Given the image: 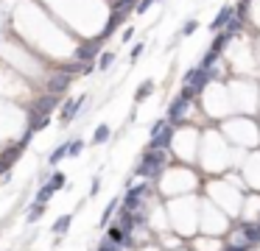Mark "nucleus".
Returning <instances> with one entry per match:
<instances>
[{"label": "nucleus", "mask_w": 260, "mask_h": 251, "mask_svg": "<svg viewBox=\"0 0 260 251\" xmlns=\"http://www.w3.org/2000/svg\"><path fill=\"white\" fill-rule=\"evenodd\" d=\"M235 17V6L232 3H226V6H221V11L215 14V20L210 22V31H224L226 25H230V20Z\"/></svg>", "instance_id": "f257e3e1"}, {"label": "nucleus", "mask_w": 260, "mask_h": 251, "mask_svg": "<svg viewBox=\"0 0 260 251\" xmlns=\"http://www.w3.org/2000/svg\"><path fill=\"white\" fill-rule=\"evenodd\" d=\"M87 100V95H79V98H73V100H68V103H64V109H62V123H70L73 120L76 115H79V109H81V103H84Z\"/></svg>", "instance_id": "f03ea898"}, {"label": "nucleus", "mask_w": 260, "mask_h": 251, "mask_svg": "<svg viewBox=\"0 0 260 251\" xmlns=\"http://www.w3.org/2000/svg\"><path fill=\"white\" fill-rule=\"evenodd\" d=\"M70 223H73V215H62L56 223H53V229H51V232L56 234V237H62V234L70 229Z\"/></svg>", "instance_id": "7ed1b4c3"}, {"label": "nucleus", "mask_w": 260, "mask_h": 251, "mask_svg": "<svg viewBox=\"0 0 260 251\" xmlns=\"http://www.w3.org/2000/svg\"><path fill=\"white\" fill-rule=\"evenodd\" d=\"M151 92H154V81H143L140 87H137V92H135V103H140V100L148 98Z\"/></svg>", "instance_id": "20e7f679"}, {"label": "nucleus", "mask_w": 260, "mask_h": 251, "mask_svg": "<svg viewBox=\"0 0 260 251\" xmlns=\"http://www.w3.org/2000/svg\"><path fill=\"white\" fill-rule=\"evenodd\" d=\"M112 61H115V53H112V50H104V53L101 56H98V70H109V67H112Z\"/></svg>", "instance_id": "39448f33"}, {"label": "nucleus", "mask_w": 260, "mask_h": 251, "mask_svg": "<svg viewBox=\"0 0 260 251\" xmlns=\"http://www.w3.org/2000/svg\"><path fill=\"white\" fill-rule=\"evenodd\" d=\"M109 137H112L109 126H98V128H95V137H92V142H95V145H101V142H107Z\"/></svg>", "instance_id": "423d86ee"}, {"label": "nucleus", "mask_w": 260, "mask_h": 251, "mask_svg": "<svg viewBox=\"0 0 260 251\" xmlns=\"http://www.w3.org/2000/svg\"><path fill=\"white\" fill-rule=\"evenodd\" d=\"M196 28H199V20H196V17H190V20H187V22H185V25H182V31H179V37H190V33H193V31H196Z\"/></svg>", "instance_id": "0eeeda50"}, {"label": "nucleus", "mask_w": 260, "mask_h": 251, "mask_svg": "<svg viewBox=\"0 0 260 251\" xmlns=\"http://www.w3.org/2000/svg\"><path fill=\"white\" fill-rule=\"evenodd\" d=\"M48 187H51L53 193H56L59 187H64V173H59V170L53 173V178H51V182H48Z\"/></svg>", "instance_id": "6e6552de"}, {"label": "nucleus", "mask_w": 260, "mask_h": 251, "mask_svg": "<svg viewBox=\"0 0 260 251\" xmlns=\"http://www.w3.org/2000/svg\"><path fill=\"white\" fill-rule=\"evenodd\" d=\"M62 156H68V145H59V148L53 151L51 156H48V162H51V165H56V162L62 159Z\"/></svg>", "instance_id": "1a4fd4ad"}, {"label": "nucleus", "mask_w": 260, "mask_h": 251, "mask_svg": "<svg viewBox=\"0 0 260 251\" xmlns=\"http://www.w3.org/2000/svg\"><path fill=\"white\" fill-rule=\"evenodd\" d=\"M81 148H84V142H81V139H73V142H68V156H79Z\"/></svg>", "instance_id": "9d476101"}, {"label": "nucleus", "mask_w": 260, "mask_h": 251, "mask_svg": "<svg viewBox=\"0 0 260 251\" xmlns=\"http://www.w3.org/2000/svg\"><path fill=\"white\" fill-rule=\"evenodd\" d=\"M157 3V0H137V6H135V14H146L151 6Z\"/></svg>", "instance_id": "9b49d317"}, {"label": "nucleus", "mask_w": 260, "mask_h": 251, "mask_svg": "<svg viewBox=\"0 0 260 251\" xmlns=\"http://www.w3.org/2000/svg\"><path fill=\"white\" fill-rule=\"evenodd\" d=\"M118 204H120V201H118V198H115V201H112V204H107V209H104V218H101V223H107V221H109V218H112V212H115V209H118Z\"/></svg>", "instance_id": "f8f14e48"}, {"label": "nucleus", "mask_w": 260, "mask_h": 251, "mask_svg": "<svg viewBox=\"0 0 260 251\" xmlns=\"http://www.w3.org/2000/svg\"><path fill=\"white\" fill-rule=\"evenodd\" d=\"M143 50H146V42H137V45H135V48H132V61H135V59H137V56H140V53H143Z\"/></svg>", "instance_id": "ddd939ff"}, {"label": "nucleus", "mask_w": 260, "mask_h": 251, "mask_svg": "<svg viewBox=\"0 0 260 251\" xmlns=\"http://www.w3.org/2000/svg\"><path fill=\"white\" fill-rule=\"evenodd\" d=\"M132 37H135V28L129 25V28H126V31H123V37H120V39H123V42H129Z\"/></svg>", "instance_id": "4468645a"}]
</instances>
